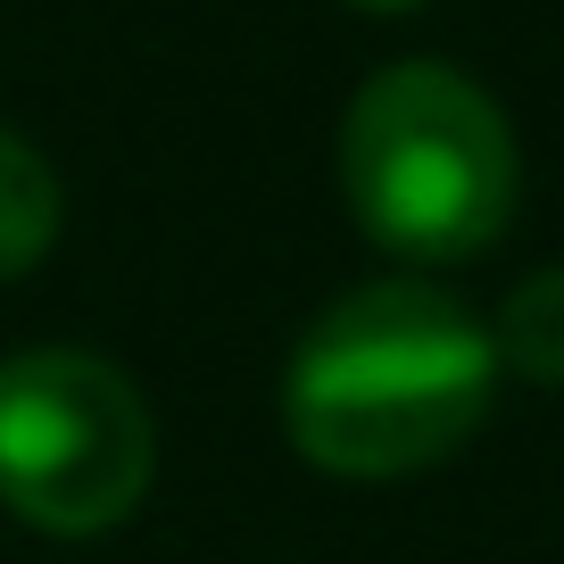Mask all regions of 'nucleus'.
<instances>
[{"label":"nucleus","instance_id":"6","mask_svg":"<svg viewBox=\"0 0 564 564\" xmlns=\"http://www.w3.org/2000/svg\"><path fill=\"white\" fill-rule=\"evenodd\" d=\"M357 9H423V0H357Z\"/></svg>","mask_w":564,"mask_h":564},{"label":"nucleus","instance_id":"3","mask_svg":"<svg viewBox=\"0 0 564 564\" xmlns=\"http://www.w3.org/2000/svg\"><path fill=\"white\" fill-rule=\"evenodd\" d=\"M150 406L91 349H25L0 366V507L51 540H100L150 490Z\"/></svg>","mask_w":564,"mask_h":564},{"label":"nucleus","instance_id":"1","mask_svg":"<svg viewBox=\"0 0 564 564\" xmlns=\"http://www.w3.org/2000/svg\"><path fill=\"white\" fill-rule=\"evenodd\" d=\"M498 349L432 282H366L307 324L282 373V432L340 481L441 465L490 415Z\"/></svg>","mask_w":564,"mask_h":564},{"label":"nucleus","instance_id":"4","mask_svg":"<svg viewBox=\"0 0 564 564\" xmlns=\"http://www.w3.org/2000/svg\"><path fill=\"white\" fill-rule=\"evenodd\" d=\"M58 241V175L34 141L0 124V282H18Z\"/></svg>","mask_w":564,"mask_h":564},{"label":"nucleus","instance_id":"2","mask_svg":"<svg viewBox=\"0 0 564 564\" xmlns=\"http://www.w3.org/2000/svg\"><path fill=\"white\" fill-rule=\"evenodd\" d=\"M340 192L399 258H474L514 216V133L474 75L406 58L357 84L340 124Z\"/></svg>","mask_w":564,"mask_h":564},{"label":"nucleus","instance_id":"5","mask_svg":"<svg viewBox=\"0 0 564 564\" xmlns=\"http://www.w3.org/2000/svg\"><path fill=\"white\" fill-rule=\"evenodd\" d=\"M490 349H498V366L564 390V265H540V274L514 282L490 324Z\"/></svg>","mask_w":564,"mask_h":564}]
</instances>
